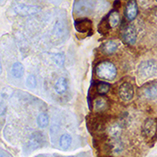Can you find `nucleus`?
<instances>
[{
    "label": "nucleus",
    "instance_id": "412c9836",
    "mask_svg": "<svg viewBox=\"0 0 157 157\" xmlns=\"http://www.w3.org/2000/svg\"><path fill=\"white\" fill-rule=\"evenodd\" d=\"M109 85L107 83H104V82H101V83H99L97 85V92L99 94L101 95H104L106 94L109 91Z\"/></svg>",
    "mask_w": 157,
    "mask_h": 157
},
{
    "label": "nucleus",
    "instance_id": "7ed1b4c3",
    "mask_svg": "<svg viewBox=\"0 0 157 157\" xmlns=\"http://www.w3.org/2000/svg\"><path fill=\"white\" fill-rule=\"evenodd\" d=\"M121 38L126 44H134L136 40V32L134 25L128 24L126 27H124L121 32Z\"/></svg>",
    "mask_w": 157,
    "mask_h": 157
},
{
    "label": "nucleus",
    "instance_id": "a878e982",
    "mask_svg": "<svg viewBox=\"0 0 157 157\" xmlns=\"http://www.w3.org/2000/svg\"><path fill=\"white\" fill-rule=\"evenodd\" d=\"M156 1H157V0H156Z\"/></svg>",
    "mask_w": 157,
    "mask_h": 157
},
{
    "label": "nucleus",
    "instance_id": "39448f33",
    "mask_svg": "<svg viewBox=\"0 0 157 157\" xmlns=\"http://www.w3.org/2000/svg\"><path fill=\"white\" fill-rule=\"evenodd\" d=\"M143 135L145 137H153L156 135L157 122L153 119H147L143 125Z\"/></svg>",
    "mask_w": 157,
    "mask_h": 157
},
{
    "label": "nucleus",
    "instance_id": "f8f14e48",
    "mask_svg": "<svg viewBox=\"0 0 157 157\" xmlns=\"http://www.w3.org/2000/svg\"><path fill=\"white\" fill-rule=\"evenodd\" d=\"M75 5H77V7H75V10L79 13H86L91 9V5L88 4L87 0H77Z\"/></svg>",
    "mask_w": 157,
    "mask_h": 157
},
{
    "label": "nucleus",
    "instance_id": "1a4fd4ad",
    "mask_svg": "<svg viewBox=\"0 0 157 157\" xmlns=\"http://www.w3.org/2000/svg\"><path fill=\"white\" fill-rule=\"evenodd\" d=\"M40 11V8L39 6L30 5H19L15 7V12L22 15H32Z\"/></svg>",
    "mask_w": 157,
    "mask_h": 157
},
{
    "label": "nucleus",
    "instance_id": "6ab92c4d",
    "mask_svg": "<svg viewBox=\"0 0 157 157\" xmlns=\"http://www.w3.org/2000/svg\"><path fill=\"white\" fill-rule=\"evenodd\" d=\"M121 134V127L119 124H114L109 128V135L114 140L118 139Z\"/></svg>",
    "mask_w": 157,
    "mask_h": 157
},
{
    "label": "nucleus",
    "instance_id": "aec40b11",
    "mask_svg": "<svg viewBox=\"0 0 157 157\" xmlns=\"http://www.w3.org/2000/svg\"><path fill=\"white\" fill-rule=\"evenodd\" d=\"M37 124L40 128L47 127L48 124V117L46 113H40L37 118Z\"/></svg>",
    "mask_w": 157,
    "mask_h": 157
},
{
    "label": "nucleus",
    "instance_id": "f03ea898",
    "mask_svg": "<svg viewBox=\"0 0 157 157\" xmlns=\"http://www.w3.org/2000/svg\"><path fill=\"white\" fill-rule=\"evenodd\" d=\"M157 63L155 60H145L138 67V75L142 79H147L156 74Z\"/></svg>",
    "mask_w": 157,
    "mask_h": 157
},
{
    "label": "nucleus",
    "instance_id": "a211bd4d",
    "mask_svg": "<svg viewBox=\"0 0 157 157\" xmlns=\"http://www.w3.org/2000/svg\"><path fill=\"white\" fill-rule=\"evenodd\" d=\"M110 28H111V27H110V25H109V20H108V16H107V17H104V18L101 21V23L99 24V25H98V32H99L101 34H106V33H108V32H109Z\"/></svg>",
    "mask_w": 157,
    "mask_h": 157
},
{
    "label": "nucleus",
    "instance_id": "9b49d317",
    "mask_svg": "<svg viewBox=\"0 0 157 157\" xmlns=\"http://www.w3.org/2000/svg\"><path fill=\"white\" fill-rule=\"evenodd\" d=\"M101 52L105 55H112L113 53H115L117 51L118 44H117V42H115L113 40H108L101 45Z\"/></svg>",
    "mask_w": 157,
    "mask_h": 157
},
{
    "label": "nucleus",
    "instance_id": "2eb2a0df",
    "mask_svg": "<svg viewBox=\"0 0 157 157\" xmlns=\"http://www.w3.org/2000/svg\"><path fill=\"white\" fill-rule=\"evenodd\" d=\"M72 144V136L68 134L62 135L59 138V146L63 150H67Z\"/></svg>",
    "mask_w": 157,
    "mask_h": 157
},
{
    "label": "nucleus",
    "instance_id": "393cba45",
    "mask_svg": "<svg viewBox=\"0 0 157 157\" xmlns=\"http://www.w3.org/2000/svg\"><path fill=\"white\" fill-rule=\"evenodd\" d=\"M1 1H3V0H1Z\"/></svg>",
    "mask_w": 157,
    "mask_h": 157
},
{
    "label": "nucleus",
    "instance_id": "4468645a",
    "mask_svg": "<svg viewBox=\"0 0 157 157\" xmlns=\"http://www.w3.org/2000/svg\"><path fill=\"white\" fill-rule=\"evenodd\" d=\"M67 81L66 78L60 77L58 79V81L56 82L55 85V91L57 92V94H63L67 92Z\"/></svg>",
    "mask_w": 157,
    "mask_h": 157
},
{
    "label": "nucleus",
    "instance_id": "6e6552de",
    "mask_svg": "<svg viewBox=\"0 0 157 157\" xmlns=\"http://www.w3.org/2000/svg\"><path fill=\"white\" fill-rule=\"evenodd\" d=\"M138 13V8H137V4L136 0H129L125 8V16L128 21H133L134 19L136 17Z\"/></svg>",
    "mask_w": 157,
    "mask_h": 157
},
{
    "label": "nucleus",
    "instance_id": "f3484780",
    "mask_svg": "<svg viewBox=\"0 0 157 157\" xmlns=\"http://www.w3.org/2000/svg\"><path fill=\"white\" fill-rule=\"evenodd\" d=\"M108 20H109V25H110L111 28L116 27L118 24H120V20H121L119 12L116 11V10L111 11V12L109 13V15H108Z\"/></svg>",
    "mask_w": 157,
    "mask_h": 157
},
{
    "label": "nucleus",
    "instance_id": "b1692460",
    "mask_svg": "<svg viewBox=\"0 0 157 157\" xmlns=\"http://www.w3.org/2000/svg\"><path fill=\"white\" fill-rule=\"evenodd\" d=\"M68 157H74V156H68Z\"/></svg>",
    "mask_w": 157,
    "mask_h": 157
},
{
    "label": "nucleus",
    "instance_id": "9d476101",
    "mask_svg": "<svg viewBox=\"0 0 157 157\" xmlns=\"http://www.w3.org/2000/svg\"><path fill=\"white\" fill-rule=\"evenodd\" d=\"M43 142V136L40 132H35L33 133L28 142V148L30 150H35L37 148H40L42 145Z\"/></svg>",
    "mask_w": 157,
    "mask_h": 157
},
{
    "label": "nucleus",
    "instance_id": "f257e3e1",
    "mask_svg": "<svg viewBox=\"0 0 157 157\" xmlns=\"http://www.w3.org/2000/svg\"><path fill=\"white\" fill-rule=\"evenodd\" d=\"M95 74L98 78L105 81H111L117 75V68L114 64L109 61H103L97 65Z\"/></svg>",
    "mask_w": 157,
    "mask_h": 157
},
{
    "label": "nucleus",
    "instance_id": "5701e85b",
    "mask_svg": "<svg viewBox=\"0 0 157 157\" xmlns=\"http://www.w3.org/2000/svg\"><path fill=\"white\" fill-rule=\"evenodd\" d=\"M26 85L29 88H35L37 85V81L35 76L33 75H31L28 76L27 80H26Z\"/></svg>",
    "mask_w": 157,
    "mask_h": 157
},
{
    "label": "nucleus",
    "instance_id": "dca6fc26",
    "mask_svg": "<svg viewBox=\"0 0 157 157\" xmlns=\"http://www.w3.org/2000/svg\"><path fill=\"white\" fill-rule=\"evenodd\" d=\"M24 74V66L19 63L16 62L12 66V75L13 77L15 78H21Z\"/></svg>",
    "mask_w": 157,
    "mask_h": 157
},
{
    "label": "nucleus",
    "instance_id": "4be33fe9",
    "mask_svg": "<svg viewBox=\"0 0 157 157\" xmlns=\"http://www.w3.org/2000/svg\"><path fill=\"white\" fill-rule=\"evenodd\" d=\"M53 59L55 61V63L59 66V67H62L64 65L65 62V58L64 55L62 53H57L53 56Z\"/></svg>",
    "mask_w": 157,
    "mask_h": 157
},
{
    "label": "nucleus",
    "instance_id": "0eeeda50",
    "mask_svg": "<svg viewBox=\"0 0 157 157\" xmlns=\"http://www.w3.org/2000/svg\"><path fill=\"white\" fill-rule=\"evenodd\" d=\"M141 94L146 100H155L157 98V84L149 83L141 88Z\"/></svg>",
    "mask_w": 157,
    "mask_h": 157
},
{
    "label": "nucleus",
    "instance_id": "ddd939ff",
    "mask_svg": "<svg viewBox=\"0 0 157 157\" xmlns=\"http://www.w3.org/2000/svg\"><path fill=\"white\" fill-rule=\"evenodd\" d=\"M108 107V101L103 97H99L94 101V108L96 111H103Z\"/></svg>",
    "mask_w": 157,
    "mask_h": 157
},
{
    "label": "nucleus",
    "instance_id": "20e7f679",
    "mask_svg": "<svg viewBox=\"0 0 157 157\" xmlns=\"http://www.w3.org/2000/svg\"><path fill=\"white\" fill-rule=\"evenodd\" d=\"M119 96L122 101H130L134 96V89L132 85L128 82L122 83L118 89Z\"/></svg>",
    "mask_w": 157,
    "mask_h": 157
},
{
    "label": "nucleus",
    "instance_id": "423d86ee",
    "mask_svg": "<svg viewBox=\"0 0 157 157\" xmlns=\"http://www.w3.org/2000/svg\"><path fill=\"white\" fill-rule=\"evenodd\" d=\"M75 28L77 32H79L81 33H88V35H90L92 29H93V24H92V21H90L86 18L78 19V20H75Z\"/></svg>",
    "mask_w": 157,
    "mask_h": 157
}]
</instances>
